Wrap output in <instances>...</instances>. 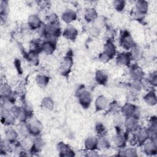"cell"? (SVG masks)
<instances>
[{"label":"cell","mask_w":157,"mask_h":157,"mask_svg":"<svg viewBox=\"0 0 157 157\" xmlns=\"http://www.w3.org/2000/svg\"><path fill=\"white\" fill-rule=\"evenodd\" d=\"M116 53V48L111 41H107L104 47V52L100 55V59L103 62H107L112 58Z\"/></svg>","instance_id":"obj_1"},{"label":"cell","mask_w":157,"mask_h":157,"mask_svg":"<svg viewBox=\"0 0 157 157\" xmlns=\"http://www.w3.org/2000/svg\"><path fill=\"white\" fill-rule=\"evenodd\" d=\"M120 45L125 49L132 48L134 45V42L131 37V34L126 31L123 32L121 34L120 40Z\"/></svg>","instance_id":"obj_2"},{"label":"cell","mask_w":157,"mask_h":157,"mask_svg":"<svg viewBox=\"0 0 157 157\" xmlns=\"http://www.w3.org/2000/svg\"><path fill=\"white\" fill-rule=\"evenodd\" d=\"M27 126L29 134L34 136L39 134L42 129V126L40 122L36 119L31 120L28 123H27Z\"/></svg>","instance_id":"obj_3"},{"label":"cell","mask_w":157,"mask_h":157,"mask_svg":"<svg viewBox=\"0 0 157 157\" xmlns=\"http://www.w3.org/2000/svg\"><path fill=\"white\" fill-rule=\"evenodd\" d=\"M12 113H13L15 117L18 119L21 123L25 122L28 118V112L25 109V107H14L12 109Z\"/></svg>","instance_id":"obj_4"},{"label":"cell","mask_w":157,"mask_h":157,"mask_svg":"<svg viewBox=\"0 0 157 157\" xmlns=\"http://www.w3.org/2000/svg\"><path fill=\"white\" fill-rule=\"evenodd\" d=\"M78 101L83 107H88L92 101V96L91 93L86 91H83L80 92L78 94Z\"/></svg>","instance_id":"obj_5"},{"label":"cell","mask_w":157,"mask_h":157,"mask_svg":"<svg viewBox=\"0 0 157 157\" xmlns=\"http://www.w3.org/2000/svg\"><path fill=\"white\" fill-rule=\"evenodd\" d=\"M124 124L128 131H134L137 129L138 118L134 115L126 117Z\"/></svg>","instance_id":"obj_6"},{"label":"cell","mask_w":157,"mask_h":157,"mask_svg":"<svg viewBox=\"0 0 157 157\" xmlns=\"http://www.w3.org/2000/svg\"><path fill=\"white\" fill-rule=\"evenodd\" d=\"M58 150L59 152V155L63 156H72L74 155L73 151L70 148V147L63 143L60 142L58 145Z\"/></svg>","instance_id":"obj_7"},{"label":"cell","mask_w":157,"mask_h":157,"mask_svg":"<svg viewBox=\"0 0 157 157\" xmlns=\"http://www.w3.org/2000/svg\"><path fill=\"white\" fill-rule=\"evenodd\" d=\"M0 95L2 100L11 97L12 95V91L10 86L5 83L1 84L0 87Z\"/></svg>","instance_id":"obj_8"},{"label":"cell","mask_w":157,"mask_h":157,"mask_svg":"<svg viewBox=\"0 0 157 157\" xmlns=\"http://www.w3.org/2000/svg\"><path fill=\"white\" fill-rule=\"evenodd\" d=\"M77 30L72 25H68L63 32V36L70 40H74L77 36Z\"/></svg>","instance_id":"obj_9"},{"label":"cell","mask_w":157,"mask_h":157,"mask_svg":"<svg viewBox=\"0 0 157 157\" xmlns=\"http://www.w3.org/2000/svg\"><path fill=\"white\" fill-rule=\"evenodd\" d=\"M121 112L126 117L134 115L137 112V109L134 105L127 103L121 108Z\"/></svg>","instance_id":"obj_10"},{"label":"cell","mask_w":157,"mask_h":157,"mask_svg":"<svg viewBox=\"0 0 157 157\" xmlns=\"http://www.w3.org/2000/svg\"><path fill=\"white\" fill-rule=\"evenodd\" d=\"M131 57L130 53H121L117 55V63L123 65V66H128L131 62Z\"/></svg>","instance_id":"obj_11"},{"label":"cell","mask_w":157,"mask_h":157,"mask_svg":"<svg viewBox=\"0 0 157 157\" xmlns=\"http://www.w3.org/2000/svg\"><path fill=\"white\" fill-rule=\"evenodd\" d=\"M55 48L56 43L54 42L46 40L42 44V50L48 55L52 54L55 51Z\"/></svg>","instance_id":"obj_12"},{"label":"cell","mask_w":157,"mask_h":157,"mask_svg":"<svg viewBox=\"0 0 157 157\" xmlns=\"http://www.w3.org/2000/svg\"><path fill=\"white\" fill-rule=\"evenodd\" d=\"M28 25L30 28L32 29H39L40 26L42 24V22L40 21L39 18L34 15H31L28 18Z\"/></svg>","instance_id":"obj_13"},{"label":"cell","mask_w":157,"mask_h":157,"mask_svg":"<svg viewBox=\"0 0 157 157\" xmlns=\"http://www.w3.org/2000/svg\"><path fill=\"white\" fill-rule=\"evenodd\" d=\"M72 64V60L71 56H67L63 60L61 65V71L63 74L69 72V70L71 69Z\"/></svg>","instance_id":"obj_14"},{"label":"cell","mask_w":157,"mask_h":157,"mask_svg":"<svg viewBox=\"0 0 157 157\" xmlns=\"http://www.w3.org/2000/svg\"><path fill=\"white\" fill-rule=\"evenodd\" d=\"M130 75L134 80H140L144 76V72L138 66H133L130 71Z\"/></svg>","instance_id":"obj_15"},{"label":"cell","mask_w":157,"mask_h":157,"mask_svg":"<svg viewBox=\"0 0 157 157\" xmlns=\"http://www.w3.org/2000/svg\"><path fill=\"white\" fill-rule=\"evenodd\" d=\"M85 148L90 150H94L98 148V139L94 137H90L87 138L85 142Z\"/></svg>","instance_id":"obj_16"},{"label":"cell","mask_w":157,"mask_h":157,"mask_svg":"<svg viewBox=\"0 0 157 157\" xmlns=\"http://www.w3.org/2000/svg\"><path fill=\"white\" fill-rule=\"evenodd\" d=\"M77 18L76 13L74 11L72 10L71 9H67L65 10V12L63 13L62 15V18L63 21H64L66 23H69L72 21H74Z\"/></svg>","instance_id":"obj_17"},{"label":"cell","mask_w":157,"mask_h":157,"mask_svg":"<svg viewBox=\"0 0 157 157\" xmlns=\"http://www.w3.org/2000/svg\"><path fill=\"white\" fill-rule=\"evenodd\" d=\"M5 137L7 141H8L10 144H12L16 142L18 137V134L13 129L9 128L6 131Z\"/></svg>","instance_id":"obj_18"},{"label":"cell","mask_w":157,"mask_h":157,"mask_svg":"<svg viewBox=\"0 0 157 157\" xmlns=\"http://www.w3.org/2000/svg\"><path fill=\"white\" fill-rule=\"evenodd\" d=\"M136 142H139L140 143L144 142L149 137L148 130L146 129H139L136 134Z\"/></svg>","instance_id":"obj_19"},{"label":"cell","mask_w":157,"mask_h":157,"mask_svg":"<svg viewBox=\"0 0 157 157\" xmlns=\"http://www.w3.org/2000/svg\"><path fill=\"white\" fill-rule=\"evenodd\" d=\"M107 105V99L103 96H100L98 97L95 102V106L97 110H101L104 109Z\"/></svg>","instance_id":"obj_20"},{"label":"cell","mask_w":157,"mask_h":157,"mask_svg":"<svg viewBox=\"0 0 157 157\" xmlns=\"http://www.w3.org/2000/svg\"><path fill=\"white\" fill-rule=\"evenodd\" d=\"M108 75L105 71L100 70L96 72V79L99 84H105L107 80Z\"/></svg>","instance_id":"obj_21"},{"label":"cell","mask_w":157,"mask_h":157,"mask_svg":"<svg viewBox=\"0 0 157 157\" xmlns=\"http://www.w3.org/2000/svg\"><path fill=\"white\" fill-rule=\"evenodd\" d=\"M44 145V143L43 140L40 137H37L34 139V140H33V146L31 148V150L33 152H34V151L38 152L42 148Z\"/></svg>","instance_id":"obj_22"},{"label":"cell","mask_w":157,"mask_h":157,"mask_svg":"<svg viewBox=\"0 0 157 157\" xmlns=\"http://www.w3.org/2000/svg\"><path fill=\"white\" fill-rule=\"evenodd\" d=\"M156 144L154 142L151 140L149 142H147L144 144V151L147 154L152 155L153 153H156Z\"/></svg>","instance_id":"obj_23"},{"label":"cell","mask_w":157,"mask_h":157,"mask_svg":"<svg viewBox=\"0 0 157 157\" xmlns=\"http://www.w3.org/2000/svg\"><path fill=\"white\" fill-rule=\"evenodd\" d=\"M113 142L117 147L122 148L125 145L126 137H124V136H123L119 132L114 137Z\"/></svg>","instance_id":"obj_24"},{"label":"cell","mask_w":157,"mask_h":157,"mask_svg":"<svg viewBox=\"0 0 157 157\" xmlns=\"http://www.w3.org/2000/svg\"><path fill=\"white\" fill-rule=\"evenodd\" d=\"M97 17V13L94 9H88L85 13V18L88 22L94 21Z\"/></svg>","instance_id":"obj_25"},{"label":"cell","mask_w":157,"mask_h":157,"mask_svg":"<svg viewBox=\"0 0 157 157\" xmlns=\"http://www.w3.org/2000/svg\"><path fill=\"white\" fill-rule=\"evenodd\" d=\"M136 9L139 13L143 15L148 9V4L145 1H139L136 3Z\"/></svg>","instance_id":"obj_26"},{"label":"cell","mask_w":157,"mask_h":157,"mask_svg":"<svg viewBox=\"0 0 157 157\" xmlns=\"http://www.w3.org/2000/svg\"><path fill=\"white\" fill-rule=\"evenodd\" d=\"M48 77L44 75H39L36 77V82L38 85L40 87H45L48 84Z\"/></svg>","instance_id":"obj_27"},{"label":"cell","mask_w":157,"mask_h":157,"mask_svg":"<svg viewBox=\"0 0 157 157\" xmlns=\"http://www.w3.org/2000/svg\"><path fill=\"white\" fill-rule=\"evenodd\" d=\"M142 55V52L140 48L137 47V46H134L132 49H131V52L130 53V55L131 58L134 59H138Z\"/></svg>","instance_id":"obj_28"},{"label":"cell","mask_w":157,"mask_h":157,"mask_svg":"<svg viewBox=\"0 0 157 157\" xmlns=\"http://www.w3.org/2000/svg\"><path fill=\"white\" fill-rule=\"evenodd\" d=\"M146 102L150 105H154L156 104V99L154 92L150 91L144 98Z\"/></svg>","instance_id":"obj_29"},{"label":"cell","mask_w":157,"mask_h":157,"mask_svg":"<svg viewBox=\"0 0 157 157\" xmlns=\"http://www.w3.org/2000/svg\"><path fill=\"white\" fill-rule=\"evenodd\" d=\"M109 140L104 136H101L99 139H98V147L101 148H107L109 147Z\"/></svg>","instance_id":"obj_30"},{"label":"cell","mask_w":157,"mask_h":157,"mask_svg":"<svg viewBox=\"0 0 157 157\" xmlns=\"http://www.w3.org/2000/svg\"><path fill=\"white\" fill-rule=\"evenodd\" d=\"M27 59L33 64L37 63L38 62V52L31 50L27 55Z\"/></svg>","instance_id":"obj_31"},{"label":"cell","mask_w":157,"mask_h":157,"mask_svg":"<svg viewBox=\"0 0 157 157\" xmlns=\"http://www.w3.org/2000/svg\"><path fill=\"white\" fill-rule=\"evenodd\" d=\"M42 105L44 109L51 110L53 107V102L50 98H45L43 99Z\"/></svg>","instance_id":"obj_32"},{"label":"cell","mask_w":157,"mask_h":157,"mask_svg":"<svg viewBox=\"0 0 157 157\" xmlns=\"http://www.w3.org/2000/svg\"><path fill=\"white\" fill-rule=\"evenodd\" d=\"M9 142L7 141L6 140H2L1 141V145H0V151L1 153H5L7 152L9 149Z\"/></svg>","instance_id":"obj_33"},{"label":"cell","mask_w":157,"mask_h":157,"mask_svg":"<svg viewBox=\"0 0 157 157\" xmlns=\"http://www.w3.org/2000/svg\"><path fill=\"white\" fill-rule=\"evenodd\" d=\"M122 155L125 156H137L136 150L133 148H128L123 151Z\"/></svg>","instance_id":"obj_34"},{"label":"cell","mask_w":157,"mask_h":157,"mask_svg":"<svg viewBox=\"0 0 157 157\" xmlns=\"http://www.w3.org/2000/svg\"><path fill=\"white\" fill-rule=\"evenodd\" d=\"M9 12V7L8 4L5 1H2L1 4V16H5Z\"/></svg>","instance_id":"obj_35"},{"label":"cell","mask_w":157,"mask_h":157,"mask_svg":"<svg viewBox=\"0 0 157 157\" xmlns=\"http://www.w3.org/2000/svg\"><path fill=\"white\" fill-rule=\"evenodd\" d=\"M113 6L118 11L122 10L125 6V2L123 1H115L113 2Z\"/></svg>","instance_id":"obj_36"},{"label":"cell","mask_w":157,"mask_h":157,"mask_svg":"<svg viewBox=\"0 0 157 157\" xmlns=\"http://www.w3.org/2000/svg\"><path fill=\"white\" fill-rule=\"evenodd\" d=\"M96 129V131H97L98 133L101 134L103 132H104V130H105L104 126L102 124H101V123H99V124H97Z\"/></svg>","instance_id":"obj_37"},{"label":"cell","mask_w":157,"mask_h":157,"mask_svg":"<svg viewBox=\"0 0 157 157\" xmlns=\"http://www.w3.org/2000/svg\"><path fill=\"white\" fill-rule=\"evenodd\" d=\"M150 82H151V83L156 85V72L152 74V75L150 77Z\"/></svg>","instance_id":"obj_38"}]
</instances>
